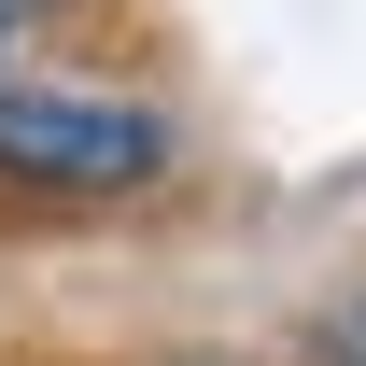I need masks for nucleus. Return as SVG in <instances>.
Listing matches in <instances>:
<instances>
[{
	"label": "nucleus",
	"mask_w": 366,
	"mask_h": 366,
	"mask_svg": "<svg viewBox=\"0 0 366 366\" xmlns=\"http://www.w3.org/2000/svg\"><path fill=\"white\" fill-rule=\"evenodd\" d=\"M0 169H14V183H56V197H127V183L169 169V141H155V113H127V99L0 85Z\"/></svg>",
	"instance_id": "1"
},
{
	"label": "nucleus",
	"mask_w": 366,
	"mask_h": 366,
	"mask_svg": "<svg viewBox=\"0 0 366 366\" xmlns=\"http://www.w3.org/2000/svg\"><path fill=\"white\" fill-rule=\"evenodd\" d=\"M324 366H366V310H352V324H338V338H324Z\"/></svg>",
	"instance_id": "2"
},
{
	"label": "nucleus",
	"mask_w": 366,
	"mask_h": 366,
	"mask_svg": "<svg viewBox=\"0 0 366 366\" xmlns=\"http://www.w3.org/2000/svg\"><path fill=\"white\" fill-rule=\"evenodd\" d=\"M0 14H29V0H0Z\"/></svg>",
	"instance_id": "3"
}]
</instances>
